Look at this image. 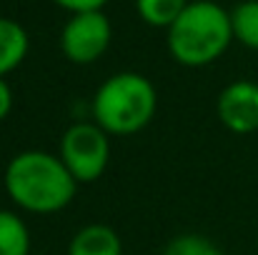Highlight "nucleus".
Wrapping results in <instances>:
<instances>
[{
  "instance_id": "nucleus-1",
  "label": "nucleus",
  "mask_w": 258,
  "mask_h": 255,
  "mask_svg": "<svg viewBox=\"0 0 258 255\" xmlns=\"http://www.w3.org/2000/svg\"><path fill=\"white\" fill-rule=\"evenodd\" d=\"M3 183L18 208L38 215L68 208L78 193V180L71 175L60 155L45 150H23L10 158Z\"/></svg>"
},
{
  "instance_id": "nucleus-2",
  "label": "nucleus",
  "mask_w": 258,
  "mask_h": 255,
  "mask_svg": "<svg viewBox=\"0 0 258 255\" xmlns=\"http://www.w3.org/2000/svg\"><path fill=\"white\" fill-rule=\"evenodd\" d=\"M168 50L185 68H201L218 60L233 43L231 13L213 0H193L168 28Z\"/></svg>"
},
{
  "instance_id": "nucleus-3",
  "label": "nucleus",
  "mask_w": 258,
  "mask_h": 255,
  "mask_svg": "<svg viewBox=\"0 0 258 255\" xmlns=\"http://www.w3.org/2000/svg\"><path fill=\"white\" fill-rule=\"evenodd\" d=\"M158 108L156 85L146 75L125 70L110 75L93 95V123L108 135H133L143 130Z\"/></svg>"
},
{
  "instance_id": "nucleus-4",
  "label": "nucleus",
  "mask_w": 258,
  "mask_h": 255,
  "mask_svg": "<svg viewBox=\"0 0 258 255\" xmlns=\"http://www.w3.org/2000/svg\"><path fill=\"white\" fill-rule=\"evenodd\" d=\"M60 160L71 175L81 183H95L110 160V140L108 133L98 123H73L60 135L58 148Z\"/></svg>"
},
{
  "instance_id": "nucleus-5",
  "label": "nucleus",
  "mask_w": 258,
  "mask_h": 255,
  "mask_svg": "<svg viewBox=\"0 0 258 255\" xmlns=\"http://www.w3.org/2000/svg\"><path fill=\"white\" fill-rule=\"evenodd\" d=\"M110 38H113V28L103 10L73 13L71 20L63 25L60 50L71 63L88 65V63H95L108 50Z\"/></svg>"
},
{
  "instance_id": "nucleus-6",
  "label": "nucleus",
  "mask_w": 258,
  "mask_h": 255,
  "mask_svg": "<svg viewBox=\"0 0 258 255\" xmlns=\"http://www.w3.org/2000/svg\"><path fill=\"white\" fill-rule=\"evenodd\" d=\"M216 115L221 125L236 135L258 130V83L233 80L228 83L216 100Z\"/></svg>"
},
{
  "instance_id": "nucleus-7",
  "label": "nucleus",
  "mask_w": 258,
  "mask_h": 255,
  "mask_svg": "<svg viewBox=\"0 0 258 255\" xmlns=\"http://www.w3.org/2000/svg\"><path fill=\"white\" fill-rule=\"evenodd\" d=\"M68 255H123V243L110 225L90 223L73 235Z\"/></svg>"
},
{
  "instance_id": "nucleus-8",
  "label": "nucleus",
  "mask_w": 258,
  "mask_h": 255,
  "mask_svg": "<svg viewBox=\"0 0 258 255\" xmlns=\"http://www.w3.org/2000/svg\"><path fill=\"white\" fill-rule=\"evenodd\" d=\"M28 48V30L13 18H0V78L13 73L25 60Z\"/></svg>"
},
{
  "instance_id": "nucleus-9",
  "label": "nucleus",
  "mask_w": 258,
  "mask_h": 255,
  "mask_svg": "<svg viewBox=\"0 0 258 255\" xmlns=\"http://www.w3.org/2000/svg\"><path fill=\"white\" fill-rule=\"evenodd\" d=\"M0 255H30V230L10 210H0Z\"/></svg>"
},
{
  "instance_id": "nucleus-10",
  "label": "nucleus",
  "mask_w": 258,
  "mask_h": 255,
  "mask_svg": "<svg viewBox=\"0 0 258 255\" xmlns=\"http://www.w3.org/2000/svg\"><path fill=\"white\" fill-rule=\"evenodd\" d=\"M231 28L233 40L258 50V0H243L231 10Z\"/></svg>"
},
{
  "instance_id": "nucleus-11",
  "label": "nucleus",
  "mask_w": 258,
  "mask_h": 255,
  "mask_svg": "<svg viewBox=\"0 0 258 255\" xmlns=\"http://www.w3.org/2000/svg\"><path fill=\"white\" fill-rule=\"evenodd\" d=\"M188 0H136V10L143 23L153 28H171L175 18L185 10Z\"/></svg>"
},
{
  "instance_id": "nucleus-12",
  "label": "nucleus",
  "mask_w": 258,
  "mask_h": 255,
  "mask_svg": "<svg viewBox=\"0 0 258 255\" xmlns=\"http://www.w3.org/2000/svg\"><path fill=\"white\" fill-rule=\"evenodd\" d=\"M161 255H223V253H221V248L213 240H208L203 235H196V233H188V235L173 238Z\"/></svg>"
},
{
  "instance_id": "nucleus-13",
  "label": "nucleus",
  "mask_w": 258,
  "mask_h": 255,
  "mask_svg": "<svg viewBox=\"0 0 258 255\" xmlns=\"http://www.w3.org/2000/svg\"><path fill=\"white\" fill-rule=\"evenodd\" d=\"M55 5H60V8H66V10H71V15L73 13H88V10H100L108 0H53Z\"/></svg>"
},
{
  "instance_id": "nucleus-14",
  "label": "nucleus",
  "mask_w": 258,
  "mask_h": 255,
  "mask_svg": "<svg viewBox=\"0 0 258 255\" xmlns=\"http://www.w3.org/2000/svg\"><path fill=\"white\" fill-rule=\"evenodd\" d=\"M13 110V88L5 78H0V120H5Z\"/></svg>"
}]
</instances>
